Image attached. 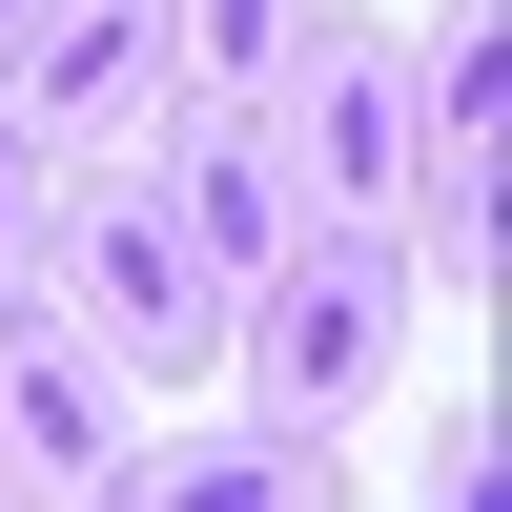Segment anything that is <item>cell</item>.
I'll return each mask as SVG.
<instances>
[{"instance_id": "cell-1", "label": "cell", "mask_w": 512, "mask_h": 512, "mask_svg": "<svg viewBox=\"0 0 512 512\" xmlns=\"http://www.w3.org/2000/svg\"><path fill=\"white\" fill-rule=\"evenodd\" d=\"M410 308H431L410 226H308V246H267V267H246L226 369H246V410H287V431H349V410H390Z\"/></svg>"}, {"instance_id": "cell-2", "label": "cell", "mask_w": 512, "mask_h": 512, "mask_svg": "<svg viewBox=\"0 0 512 512\" xmlns=\"http://www.w3.org/2000/svg\"><path fill=\"white\" fill-rule=\"evenodd\" d=\"M41 287H62V308L144 369V410L205 390V369H226V308H246V287L185 246V205H164L144 144H123V164H62V205H41Z\"/></svg>"}, {"instance_id": "cell-3", "label": "cell", "mask_w": 512, "mask_h": 512, "mask_svg": "<svg viewBox=\"0 0 512 512\" xmlns=\"http://www.w3.org/2000/svg\"><path fill=\"white\" fill-rule=\"evenodd\" d=\"M267 144H287V185H308V226H390L410 205V41L349 21V0H308L287 62H267Z\"/></svg>"}, {"instance_id": "cell-4", "label": "cell", "mask_w": 512, "mask_h": 512, "mask_svg": "<svg viewBox=\"0 0 512 512\" xmlns=\"http://www.w3.org/2000/svg\"><path fill=\"white\" fill-rule=\"evenodd\" d=\"M492 123H512V21L492 0H451V21H410V267L492 287Z\"/></svg>"}, {"instance_id": "cell-5", "label": "cell", "mask_w": 512, "mask_h": 512, "mask_svg": "<svg viewBox=\"0 0 512 512\" xmlns=\"http://www.w3.org/2000/svg\"><path fill=\"white\" fill-rule=\"evenodd\" d=\"M0 123H21L41 164H123V144L164 123V0H21Z\"/></svg>"}, {"instance_id": "cell-6", "label": "cell", "mask_w": 512, "mask_h": 512, "mask_svg": "<svg viewBox=\"0 0 512 512\" xmlns=\"http://www.w3.org/2000/svg\"><path fill=\"white\" fill-rule=\"evenodd\" d=\"M123 431H144V369H123L62 287H21V308H0V492H103Z\"/></svg>"}, {"instance_id": "cell-7", "label": "cell", "mask_w": 512, "mask_h": 512, "mask_svg": "<svg viewBox=\"0 0 512 512\" xmlns=\"http://www.w3.org/2000/svg\"><path fill=\"white\" fill-rule=\"evenodd\" d=\"M144 164H164V205H185V246L205 267H267V246H308V185H287V144H267V103H164L144 123Z\"/></svg>"}, {"instance_id": "cell-8", "label": "cell", "mask_w": 512, "mask_h": 512, "mask_svg": "<svg viewBox=\"0 0 512 512\" xmlns=\"http://www.w3.org/2000/svg\"><path fill=\"white\" fill-rule=\"evenodd\" d=\"M144 512H328L349 472H328V431H287V410H226V431H123V472Z\"/></svg>"}, {"instance_id": "cell-9", "label": "cell", "mask_w": 512, "mask_h": 512, "mask_svg": "<svg viewBox=\"0 0 512 512\" xmlns=\"http://www.w3.org/2000/svg\"><path fill=\"white\" fill-rule=\"evenodd\" d=\"M308 0H164V103H267Z\"/></svg>"}, {"instance_id": "cell-10", "label": "cell", "mask_w": 512, "mask_h": 512, "mask_svg": "<svg viewBox=\"0 0 512 512\" xmlns=\"http://www.w3.org/2000/svg\"><path fill=\"white\" fill-rule=\"evenodd\" d=\"M41 205H62V164H41L21 123H0V308H21V287H41Z\"/></svg>"}, {"instance_id": "cell-11", "label": "cell", "mask_w": 512, "mask_h": 512, "mask_svg": "<svg viewBox=\"0 0 512 512\" xmlns=\"http://www.w3.org/2000/svg\"><path fill=\"white\" fill-rule=\"evenodd\" d=\"M0 41H21V0H0Z\"/></svg>"}]
</instances>
